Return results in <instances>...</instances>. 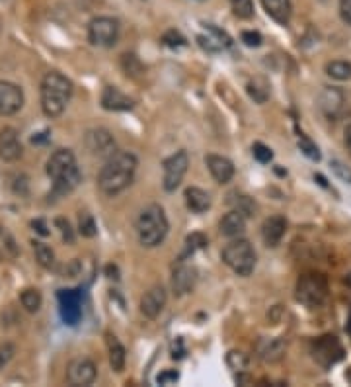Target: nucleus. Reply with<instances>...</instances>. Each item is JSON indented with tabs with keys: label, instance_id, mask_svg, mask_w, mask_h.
Instances as JSON below:
<instances>
[{
	"label": "nucleus",
	"instance_id": "1",
	"mask_svg": "<svg viewBox=\"0 0 351 387\" xmlns=\"http://www.w3.org/2000/svg\"><path fill=\"white\" fill-rule=\"evenodd\" d=\"M137 157L129 151H116L105 160L102 171L98 174V186L105 196H117L125 188L131 186L137 173Z\"/></svg>",
	"mask_w": 351,
	"mask_h": 387
},
{
	"label": "nucleus",
	"instance_id": "2",
	"mask_svg": "<svg viewBox=\"0 0 351 387\" xmlns=\"http://www.w3.org/2000/svg\"><path fill=\"white\" fill-rule=\"evenodd\" d=\"M47 174L53 180V196L70 194L82 178L77 166V157L70 149H59L53 153L47 160Z\"/></svg>",
	"mask_w": 351,
	"mask_h": 387
},
{
	"label": "nucleus",
	"instance_id": "3",
	"mask_svg": "<svg viewBox=\"0 0 351 387\" xmlns=\"http://www.w3.org/2000/svg\"><path fill=\"white\" fill-rule=\"evenodd\" d=\"M73 96V82L59 71L47 73L41 80V110L47 118H59Z\"/></svg>",
	"mask_w": 351,
	"mask_h": 387
},
{
	"label": "nucleus",
	"instance_id": "4",
	"mask_svg": "<svg viewBox=\"0 0 351 387\" xmlns=\"http://www.w3.org/2000/svg\"><path fill=\"white\" fill-rule=\"evenodd\" d=\"M168 227V217L158 203H151L148 208H144L135 223L139 242L146 249H155L166 239Z\"/></svg>",
	"mask_w": 351,
	"mask_h": 387
},
{
	"label": "nucleus",
	"instance_id": "5",
	"mask_svg": "<svg viewBox=\"0 0 351 387\" xmlns=\"http://www.w3.org/2000/svg\"><path fill=\"white\" fill-rule=\"evenodd\" d=\"M222 262L238 276H250L256 268V251L246 239H236L222 249Z\"/></svg>",
	"mask_w": 351,
	"mask_h": 387
},
{
	"label": "nucleus",
	"instance_id": "6",
	"mask_svg": "<svg viewBox=\"0 0 351 387\" xmlns=\"http://www.w3.org/2000/svg\"><path fill=\"white\" fill-rule=\"evenodd\" d=\"M297 299L307 308H320L328 299V280L320 272H307L297 282Z\"/></svg>",
	"mask_w": 351,
	"mask_h": 387
},
{
	"label": "nucleus",
	"instance_id": "7",
	"mask_svg": "<svg viewBox=\"0 0 351 387\" xmlns=\"http://www.w3.org/2000/svg\"><path fill=\"white\" fill-rule=\"evenodd\" d=\"M119 38V22L109 16L94 18L88 26V40L96 47H114Z\"/></svg>",
	"mask_w": 351,
	"mask_h": 387
},
{
	"label": "nucleus",
	"instance_id": "8",
	"mask_svg": "<svg viewBox=\"0 0 351 387\" xmlns=\"http://www.w3.org/2000/svg\"><path fill=\"white\" fill-rule=\"evenodd\" d=\"M312 356L322 368H332L343 358V348L334 334H324L312 345Z\"/></svg>",
	"mask_w": 351,
	"mask_h": 387
},
{
	"label": "nucleus",
	"instance_id": "9",
	"mask_svg": "<svg viewBox=\"0 0 351 387\" xmlns=\"http://www.w3.org/2000/svg\"><path fill=\"white\" fill-rule=\"evenodd\" d=\"M187 166H190V157L185 151H176L172 157L164 160V190L166 192H174L182 184Z\"/></svg>",
	"mask_w": 351,
	"mask_h": 387
},
{
	"label": "nucleus",
	"instance_id": "10",
	"mask_svg": "<svg viewBox=\"0 0 351 387\" xmlns=\"http://www.w3.org/2000/svg\"><path fill=\"white\" fill-rule=\"evenodd\" d=\"M59 311L66 325H77L82 317V294L80 290H61L57 294Z\"/></svg>",
	"mask_w": 351,
	"mask_h": 387
},
{
	"label": "nucleus",
	"instance_id": "11",
	"mask_svg": "<svg viewBox=\"0 0 351 387\" xmlns=\"http://www.w3.org/2000/svg\"><path fill=\"white\" fill-rule=\"evenodd\" d=\"M24 106V92L18 84L0 80V116H14Z\"/></svg>",
	"mask_w": 351,
	"mask_h": 387
},
{
	"label": "nucleus",
	"instance_id": "12",
	"mask_svg": "<svg viewBox=\"0 0 351 387\" xmlns=\"http://www.w3.org/2000/svg\"><path fill=\"white\" fill-rule=\"evenodd\" d=\"M96 364L90 358H77L66 368V379L70 386H90L96 379Z\"/></svg>",
	"mask_w": 351,
	"mask_h": 387
},
{
	"label": "nucleus",
	"instance_id": "13",
	"mask_svg": "<svg viewBox=\"0 0 351 387\" xmlns=\"http://www.w3.org/2000/svg\"><path fill=\"white\" fill-rule=\"evenodd\" d=\"M86 149L90 151L92 155L96 157H105L109 159L114 153H116V141H114V135L109 134L107 129H90L86 134Z\"/></svg>",
	"mask_w": 351,
	"mask_h": 387
},
{
	"label": "nucleus",
	"instance_id": "14",
	"mask_svg": "<svg viewBox=\"0 0 351 387\" xmlns=\"http://www.w3.org/2000/svg\"><path fill=\"white\" fill-rule=\"evenodd\" d=\"M166 308V290L162 286H153L141 297V313L148 319H156Z\"/></svg>",
	"mask_w": 351,
	"mask_h": 387
},
{
	"label": "nucleus",
	"instance_id": "15",
	"mask_svg": "<svg viewBox=\"0 0 351 387\" xmlns=\"http://www.w3.org/2000/svg\"><path fill=\"white\" fill-rule=\"evenodd\" d=\"M24 147L20 141V135L14 127H4L0 132V159L6 162H14L22 157Z\"/></svg>",
	"mask_w": 351,
	"mask_h": 387
},
{
	"label": "nucleus",
	"instance_id": "16",
	"mask_svg": "<svg viewBox=\"0 0 351 387\" xmlns=\"http://www.w3.org/2000/svg\"><path fill=\"white\" fill-rule=\"evenodd\" d=\"M256 352L261 362L275 364V362L283 360L287 352V342L283 338H260L256 342Z\"/></svg>",
	"mask_w": 351,
	"mask_h": 387
},
{
	"label": "nucleus",
	"instance_id": "17",
	"mask_svg": "<svg viewBox=\"0 0 351 387\" xmlns=\"http://www.w3.org/2000/svg\"><path fill=\"white\" fill-rule=\"evenodd\" d=\"M102 108L107 112H127L135 108L133 98L123 94L117 86H105L102 92Z\"/></svg>",
	"mask_w": 351,
	"mask_h": 387
},
{
	"label": "nucleus",
	"instance_id": "18",
	"mask_svg": "<svg viewBox=\"0 0 351 387\" xmlns=\"http://www.w3.org/2000/svg\"><path fill=\"white\" fill-rule=\"evenodd\" d=\"M205 164H207L211 176L219 182V184H226L231 182L234 176V164L226 157L221 155H207L205 157Z\"/></svg>",
	"mask_w": 351,
	"mask_h": 387
},
{
	"label": "nucleus",
	"instance_id": "19",
	"mask_svg": "<svg viewBox=\"0 0 351 387\" xmlns=\"http://www.w3.org/2000/svg\"><path fill=\"white\" fill-rule=\"evenodd\" d=\"M343 104H346V96L339 88H334V86H328L322 90L320 94V110L324 112L328 118H338L343 110Z\"/></svg>",
	"mask_w": 351,
	"mask_h": 387
},
{
	"label": "nucleus",
	"instance_id": "20",
	"mask_svg": "<svg viewBox=\"0 0 351 387\" xmlns=\"http://www.w3.org/2000/svg\"><path fill=\"white\" fill-rule=\"evenodd\" d=\"M285 231H287V223L283 217H279V215L268 217V219L263 221V225H261V237H263V242H265L268 247H277V245L281 242V239H283Z\"/></svg>",
	"mask_w": 351,
	"mask_h": 387
},
{
	"label": "nucleus",
	"instance_id": "21",
	"mask_svg": "<svg viewBox=\"0 0 351 387\" xmlns=\"http://www.w3.org/2000/svg\"><path fill=\"white\" fill-rule=\"evenodd\" d=\"M219 231H221V235L224 237H229V239H234V237H240L244 231H246V215L240 214V212H229V214L224 215L221 219V223H219Z\"/></svg>",
	"mask_w": 351,
	"mask_h": 387
},
{
	"label": "nucleus",
	"instance_id": "22",
	"mask_svg": "<svg viewBox=\"0 0 351 387\" xmlns=\"http://www.w3.org/2000/svg\"><path fill=\"white\" fill-rule=\"evenodd\" d=\"M263 10L268 12V16H272L273 20L281 26H287L293 14V4L291 0H261Z\"/></svg>",
	"mask_w": 351,
	"mask_h": 387
},
{
	"label": "nucleus",
	"instance_id": "23",
	"mask_svg": "<svg viewBox=\"0 0 351 387\" xmlns=\"http://www.w3.org/2000/svg\"><path fill=\"white\" fill-rule=\"evenodd\" d=\"M195 270L190 266H178L174 270V276H172V290L176 295H183L187 292H192L195 286Z\"/></svg>",
	"mask_w": 351,
	"mask_h": 387
},
{
	"label": "nucleus",
	"instance_id": "24",
	"mask_svg": "<svg viewBox=\"0 0 351 387\" xmlns=\"http://www.w3.org/2000/svg\"><path fill=\"white\" fill-rule=\"evenodd\" d=\"M105 345H107V354H109V364L114 368V372H123L125 368V348L119 342L116 334L105 333Z\"/></svg>",
	"mask_w": 351,
	"mask_h": 387
},
{
	"label": "nucleus",
	"instance_id": "25",
	"mask_svg": "<svg viewBox=\"0 0 351 387\" xmlns=\"http://www.w3.org/2000/svg\"><path fill=\"white\" fill-rule=\"evenodd\" d=\"M185 203L194 214H203L211 208V198L205 190L197 186H190L185 190Z\"/></svg>",
	"mask_w": 351,
	"mask_h": 387
},
{
	"label": "nucleus",
	"instance_id": "26",
	"mask_svg": "<svg viewBox=\"0 0 351 387\" xmlns=\"http://www.w3.org/2000/svg\"><path fill=\"white\" fill-rule=\"evenodd\" d=\"M328 77L336 80H350L351 79V63L348 61H330L326 65Z\"/></svg>",
	"mask_w": 351,
	"mask_h": 387
},
{
	"label": "nucleus",
	"instance_id": "27",
	"mask_svg": "<svg viewBox=\"0 0 351 387\" xmlns=\"http://www.w3.org/2000/svg\"><path fill=\"white\" fill-rule=\"evenodd\" d=\"M20 301H22V308L26 309L27 313H38L43 299H41V294H39L38 290L27 288V290H24L22 295H20Z\"/></svg>",
	"mask_w": 351,
	"mask_h": 387
},
{
	"label": "nucleus",
	"instance_id": "28",
	"mask_svg": "<svg viewBox=\"0 0 351 387\" xmlns=\"http://www.w3.org/2000/svg\"><path fill=\"white\" fill-rule=\"evenodd\" d=\"M34 253H36V258L43 268L55 266V253L51 251V247H47L45 242H34Z\"/></svg>",
	"mask_w": 351,
	"mask_h": 387
},
{
	"label": "nucleus",
	"instance_id": "29",
	"mask_svg": "<svg viewBox=\"0 0 351 387\" xmlns=\"http://www.w3.org/2000/svg\"><path fill=\"white\" fill-rule=\"evenodd\" d=\"M246 90L248 94L258 102V104H263V102L270 98V88H268V84H265L261 79H256L252 80V82H248Z\"/></svg>",
	"mask_w": 351,
	"mask_h": 387
},
{
	"label": "nucleus",
	"instance_id": "30",
	"mask_svg": "<svg viewBox=\"0 0 351 387\" xmlns=\"http://www.w3.org/2000/svg\"><path fill=\"white\" fill-rule=\"evenodd\" d=\"M226 364H229V368L234 370V372H246L250 358H248L244 352H240V350H231L226 354Z\"/></svg>",
	"mask_w": 351,
	"mask_h": 387
},
{
	"label": "nucleus",
	"instance_id": "31",
	"mask_svg": "<svg viewBox=\"0 0 351 387\" xmlns=\"http://www.w3.org/2000/svg\"><path fill=\"white\" fill-rule=\"evenodd\" d=\"M234 16H238L240 20H250L254 16V2L252 0H229Z\"/></svg>",
	"mask_w": 351,
	"mask_h": 387
},
{
	"label": "nucleus",
	"instance_id": "32",
	"mask_svg": "<svg viewBox=\"0 0 351 387\" xmlns=\"http://www.w3.org/2000/svg\"><path fill=\"white\" fill-rule=\"evenodd\" d=\"M78 231H80V235L82 237H94L96 233H98V229H96V221H94V217L90 214H82L80 215V219H78Z\"/></svg>",
	"mask_w": 351,
	"mask_h": 387
},
{
	"label": "nucleus",
	"instance_id": "33",
	"mask_svg": "<svg viewBox=\"0 0 351 387\" xmlns=\"http://www.w3.org/2000/svg\"><path fill=\"white\" fill-rule=\"evenodd\" d=\"M121 65H123V71H125L127 75H131V77H139V75L143 73V65H141V61H139L135 55H123Z\"/></svg>",
	"mask_w": 351,
	"mask_h": 387
},
{
	"label": "nucleus",
	"instance_id": "34",
	"mask_svg": "<svg viewBox=\"0 0 351 387\" xmlns=\"http://www.w3.org/2000/svg\"><path fill=\"white\" fill-rule=\"evenodd\" d=\"M299 149L309 157V159H312V160H318L320 159V153H318V147L312 143L311 139L307 137V135H302L300 134V137H299Z\"/></svg>",
	"mask_w": 351,
	"mask_h": 387
},
{
	"label": "nucleus",
	"instance_id": "35",
	"mask_svg": "<svg viewBox=\"0 0 351 387\" xmlns=\"http://www.w3.org/2000/svg\"><path fill=\"white\" fill-rule=\"evenodd\" d=\"M185 245H187V254H194L195 251L207 247V237H205L203 233H192V235L185 239Z\"/></svg>",
	"mask_w": 351,
	"mask_h": 387
},
{
	"label": "nucleus",
	"instance_id": "36",
	"mask_svg": "<svg viewBox=\"0 0 351 387\" xmlns=\"http://www.w3.org/2000/svg\"><path fill=\"white\" fill-rule=\"evenodd\" d=\"M162 41H164V45H168L172 49H176V47H183L185 45V38H183L180 32H176V29H170L166 32L164 36H162Z\"/></svg>",
	"mask_w": 351,
	"mask_h": 387
},
{
	"label": "nucleus",
	"instance_id": "37",
	"mask_svg": "<svg viewBox=\"0 0 351 387\" xmlns=\"http://www.w3.org/2000/svg\"><path fill=\"white\" fill-rule=\"evenodd\" d=\"M252 153H254L256 160H258V162H261V164H268V162L273 159L272 149L268 147V145H263V143H254V147H252Z\"/></svg>",
	"mask_w": 351,
	"mask_h": 387
},
{
	"label": "nucleus",
	"instance_id": "38",
	"mask_svg": "<svg viewBox=\"0 0 351 387\" xmlns=\"http://www.w3.org/2000/svg\"><path fill=\"white\" fill-rule=\"evenodd\" d=\"M234 203H236V212L244 214L246 217L248 215H254V212H256V203L250 200L248 196H236Z\"/></svg>",
	"mask_w": 351,
	"mask_h": 387
},
{
	"label": "nucleus",
	"instance_id": "39",
	"mask_svg": "<svg viewBox=\"0 0 351 387\" xmlns=\"http://www.w3.org/2000/svg\"><path fill=\"white\" fill-rule=\"evenodd\" d=\"M207 32H211L213 36H215V40L221 43V47H231L233 45V40L229 38V34L226 32H222V29H219L217 26H213V24H207Z\"/></svg>",
	"mask_w": 351,
	"mask_h": 387
},
{
	"label": "nucleus",
	"instance_id": "40",
	"mask_svg": "<svg viewBox=\"0 0 351 387\" xmlns=\"http://www.w3.org/2000/svg\"><path fill=\"white\" fill-rule=\"evenodd\" d=\"M197 41H199V45L205 49V51H209V53H219L221 51L222 47H221V43L217 40H213V38H205V36H199L197 38Z\"/></svg>",
	"mask_w": 351,
	"mask_h": 387
},
{
	"label": "nucleus",
	"instance_id": "41",
	"mask_svg": "<svg viewBox=\"0 0 351 387\" xmlns=\"http://www.w3.org/2000/svg\"><path fill=\"white\" fill-rule=\"evenodd\" d=\"M180 379V374L176 372V370H164V372H160L158 377H156V382L160 384V386H168V384H176Z\"/></svg>",
	"mask_w": 351,
	"mask_h": 387
},
{
	"label": "nucleus",
	"instance_id": "42",
	"mask_svg": "<svg viewBox=\"0 0 351 387\" xmlns=\"http://www.w3.org/2000/svg\"><path fill=\"white\" fill-rule=\"evenodd\" d=\"M332 171L338 174L339 178L343 180V182H348L351 184V171L346 166V164H341L339 160H332Z\"/></svg>",
	"mask_w": 351,
	"mask_h": 387
},
{
	"label": "nucleus",
	"instance_id": "43",
	"mask_svg": "<svg viewBox=\"0 0 351 387\" xmlns=\"http://www.w3.org/2000/svg\"><path fill=\"white\" fill-rule=\"evenodd\" d=\"M242 41L246 43L248 47H260L263 40H261V36L258 32H250V29H246V32H242Z\"/></svg>",
	"mask_w": 351,
	"mask_h": 387
},
{
	"label": "nucleus",
	"instance_id": "44",
	"mask_svg": "<svg viewBox=\"0 0 351 387\" xmlns=\"http://www.w3.org/2000/svg\"><path fill=\"white\" fill-rule=\"evenodd\" d=\"M12 356H14V347L10 342H6V345L0 347V370H2L8 362L12 360Z\"/></svg>",
	"mask_w": 351,
	"mask_h": 387
},
{
	"label": "nucleus",
	"instance_id": "45",
	"mask_svg": "<svg viewBox=\"0 0 351 387\" xmlns=\"http://www.w3.org/2000/svg\"><path fill=\"white\" fill-rule=\"evenodd\" d=\"M55 223H57V227H61L63 239H65L66 242H73V240H75V235H73V229H70V223H68V221H65V219H57Z\"/></svg>",
	"mask_w": 351,
	"mask_h": 387
},
{
	"label": "nucleus",
	"instance_id": "46",
	"mask_svg": "<svg viewBox=\"0 0 351 387\" xmlns=\"http://www.w3.org/2000/svg\"><path fill=\"white\" fill-rule=\"evenodd\" d=\"M339 14L341 20L351 26V0H339Z\"/></svg>",
	"mask_w": 351,
	"mask_h": 387
},
{
	"label": "nucleus",
	"instance_id": "47",
	"mask_svg": "<svg viewBox=\"0 0 351 387\" xmlns=\"http://www.w3.org/2000/svg\"><path fill=\"white\" fill-rule=\"evenodd\" d=\"M31 225H34V229L38 231L41 237H47V235H49V231H47V225H45V221H43V219H38V221H34Z\"/></svg>",
	"mask_w": 351,
	"mask_h": 387
},
{
	"label": "nucleus",
	"instance_id": "48",
	"mask_svg": "<svg viewBox=\"0 0 351 387\" xmlns=\"http://www.w3.org/2000/svg\"><path fill=\"white\" fill-rule=\"evenodd\" d=\"M183 354H185V350L182 347V338H178V348L176 345L172 348V358H183Z\"/></svg>",
	"mask_w": 351,
	"mask_h": 387
},
{
	"label": "nucleus",
	"instance_id": "49",
	"mask_svg": "<svg viewBox=\"0 0 351 387\" xmlns=\"http://www.w3.org/2000/svg\"><path fill=\"white\" fill-rule=\"evenodd\" d=\"M343 143H346V147H348L351 155V123L346 127V132H343Z\"/></svg>",
	"mask_w": 351,
	"mask_h": 387
},
{
	"label": "nucleus",
	"instance_id": "50",
	"mask_svg": "<svg viewBox=\"0 0 351 387\" xmlns=\"http://www.w3.org/2000/svg\"><path fill=\"white\" fill-rule=\"evenodd\" d=\"M346 379H348V382H350V384H351V368H350V370H348V372H346Z\"/></svg>",
	"mask_w": 351,
	"mask_h": 387
},
{
	"label": "nucleus",
	"instance_id": "51",
	"mask_svg": "<svg viewBox=\"0 0 351 387\" xmlns=\"http://www.w3.org/2000/svg\"><path fill=\"white\" fill-rule=\"evenodd\" d=\"M197 2H203V0H197Z\"/></svg>",
	"mask_w": 351,
	"mask_h": 387
},
{
	"label": "nucleus",
	"instance_id": "52",
	"mask_svg": "<svg viewBox=\"0 0 351 387\" xmlns=\"http://www.w3.org/2000/svg\"><path fill=\"white\" fill-rule=\"evenodd\" d=\"M0 258H2V254H0Z\"/></svg>",
	"mask_w": 351,
	"mask_h": 387
}]
</instances>
